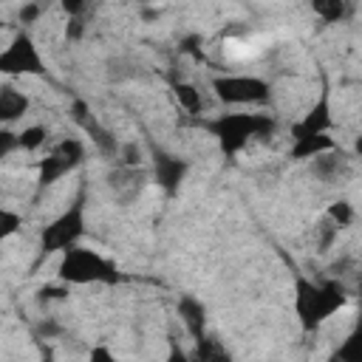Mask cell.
I'll return each instance as SVG.
<instances>
[{
	"label": "cell",
	"instance_id": "obj_25",
	"mask_svg": "<svg viewBox=\"0 0 362 362\" xmlns=\"http://www.w3.org/2000/svg\"><path fill=\"white\" fill-rule=\"evenodd\" d=\"M68 291H71V286H65V283H51V286H42L40 291H37V303L40 305H48V303H57V300H68Z\"/></svg>",
	"mask_w": 362,
	"mask_h": 362
},
{
	"label": "cell",
	"instance_id": "obj_21",
	"mask_svg": "<svg viewBox=\"0 0 362 362\" xmlns=\"http://www.w3.org/2000/svg\"><path fill=\"white\" fill-rule=\"evenodd\" d=\"M45 139H48L45 124H31V127H23V130L17 133V147L34 153V150H40V147L45 144Z\"/></svg>",
	"mask_w": 362,
	"mask_h": 362
},
{
	"label": "cell",
	"instance_id": "obj_26",
	"mask_svg": "<svg viewBox=\"0 0 362 362\" xmlns=\"http://www.w3.org/2000/svg\"><path fill=\"white\" fill-rule=\"evenodd\" d=\"M45 11V6L42 3H23L20 6V11H17V17H20V23L23 25H31V23H37L40 20V14Z\"/></svg>",
	"mask_w": 362,
	"mask_h": 362
},
{
	"label": "cell",
	"instance_id": "obj_29",
	"mask_svg": "<svg viewBox=\"0 0 362 362\" xmlns=\"http://www.w3.org/2000/svg\"><path fill=\"white\" fill-rule=\"evenodd\" d=\"M164 362H195L192 354L187 348H181L178 339H170V348H167V359Z\"/></svg>",
	"mask_w": 362,
	"mask_h": 362
},
{
	"label": "cell",
	"instance_id": "obj_20",
	"mask_svg": "<svg viewBox=\"0 0 362 362\" xmlns=\"http://www.w3.org/2000/svg\"><path fill=\"white\" fill-rule=\"evenodd\" d=\"M337 238H339V229L322 215V218L317 221V226H314V249H317L320 255H328V252L334 249Z\"/></svg>",
	"mask_w": 362,
	"mask_h": 362
},
{
	"label": "cell",
	"instance_id": "obj_34",
	"mask_svg": "<svg viewBox=\"0 0 362 362\" xmlns=\"http://www.w3.org/2000/svg\"><path fill=\"white\" fill-rule=\"evenodd\" d=\"M0 28H3V17H0Z\"/></svg>",
	"mask_w": 362,
	"mask_h": 362
},
{
	"label": "cell",
	"instance_id": "obj_10",
	"mask_svg": "<svg viewBox=\"0 0 362 362\" xmlns=\"http://www.w3.org/2000/svg\"><path fill=\"white\" fill-rule=\"evenodd\" d=\"M334 127V116H331V93L322 90L320 99L308 107V113L291 124V141L294 139H305V136H322V133H331Z\"/></svg>",
	"mask_w": 362,
	"mask_h": 362
},
{
	"label": "cell",
	"instance_id": "obj_11",
	"mask_svg": "<svg viewBox=\"0 0 362 362\" xmlns=\"http://www.w3.org/2000/svg\"><path fill=\"white\" fill-rule=\"evenodd\" d=\"M308 164H311L308 170H311V175H314L317 181H322V184H339V181H345V178L351 175L354 158H351V153L334 147L331 153H322V156L311 158Z\"/></svg>",
	"mask_w": 362,
	"mask_h": 362
},
{
	"label": "cell",
	"instance_id": "obj_1",
	"mask_svg": "<svg viewBox=\"0 0 362 362\" xmlns=\"http://www.w3.org/2000/svg\"><path fill=\"white\" fill-rule=\"evenodd\" d=\"M348 291L342 280H308L297 274L294 280V311L300 320V328L305 334H314L322 322H328L339 308H345Z\"/></svg>",
	"mask_w": 362,
	"mask_h": 362
},
{
	"label": "cell",
	"instance_id": "obj_3",
	"mask_svg": "<svg viewBox=\"0 0 362 362\" xmlns=\"http://www.w3.org/2000/svg\"><path fill=\"white\" fill-rule=\"evenodd\" d=\"M57 280L65 286H88V283L113 286L122 280V274H119V266L102 257L99 252L85 246H71L68 252H62L57 263Z\"/></svg>",
	"mask_w": 362,
	"mask_h": 362
},
{
	"label": "cell",
	"instance_id": "obj_13",
	"mask_svg": "<svg viewBox=\"0 0 362 362\" xmlns=\"http://www.w3.org/2000/svg\"><path fill=\"white\" fill-rule=\"evenodd\" d=\"M178 317H181V322L192 339H201L206 334V305L198 297L184 294L178 300Z\"/></svg>",
	"mask_w": 362,
	"mask_h": 362
},
{
	"label": "cell",
	"instance_id": "obj_31",
	"mask_svg": "<svg viewBox=\"0 0 362 362\" xmlns=\"http://www.w3.org/2000/svg\"><path fill=\"white\" fill-rule=\"evenodd\" d=\"M88 362H116V354L107 348V345H93L90 354H88Z\"/></svg>",
	"mask_w": 362,
	"mask_h": 362
},
{
	"label": "cell",
	"instance_id": "obj_7",
	"mask_svg": "<svg viewBox=\"0 0 362 362\" xmlns=\"http://www.w3.org/2000/svg\"><path fill=\"white\" fill-rule=\"evenodd\" d=\"M82 161H85V141L82 139H59L45 153V158H40V164H37V184L45 189V187L57 184L62 175L74 173Z\"/></svg>",
	"mask_w": 362,
	"mask_h": 362
},
{
	"label": "cell",
	"instance_id": "obj_22",
	"mask_svg": "<svg viewBox=\"0 0 362 362\" xmlns=\"http://www.w3.org/2000/svg\"><path fill=\"white\" fill-rule=\"evenodd\" d=\"M314 11H317L325 23H339V20L345 17L348 6H345L342 0H317V3H314Z\"/></svg>",
	"mask_w": 362,
	"mask_h": 362
},
{
	"label": "cell",
	"instance_id": "obj_32",
	"mask_svg": "<svg viewBox=\"0 0 362 362\" xmlns=\"http://www.w3.org/2000/svg\"><path fill=\"white\" fill-rule=\"evenodd\" d=\"M62 8H65V14H68V17H79L88 6H85V3H76V0H71V3L65 0V3H62Z\"/></svg>",
	"mask_w": 362,
	"mask_h": 362
},
{
	"label": "cell",
	"instance_id": "obj_19",
	"mask_svg": "<svg viewBox=\"0 0 362 362\" xmlns=\"http://www.w3.org/2000/svg\"><path fill=\"white\" fill-rule=\"evenodd\" d=\"M325 218H328V221L342 232V229H348V226L356 221V212H354V204H351V201L339 198V201H331V204H328Z\"/></svg>",
	"mask_w": 362,
	"mask_h": 362
},
{
	"label": "cell",
	"instance_id": "obj_6",
	"mask_svg": "<svg viewBox=\"0 0 362 362\" xmlns=\"http://www.w3.org/2000/svg\"><path fill=\"white\" fill-rule=\"evenodd\" d=\"M0 74L6 76H42L45 74V59L28 31H17L11 42L0 51Z\"/></svg>",
	"mask_w": 362,
	"mask_h": 362
},
{
	"label": "cell",
	"instance_id": "obj_28",
	"mask_svg": "<svg viewBox=\"0 0 362 362\" xmlns=\"http://www.w3.org/2000/svg\"><path fill=\"white\" fill-rule=\"evenodd\" d=\"M85 37V20L82 17H68L65 23V40L68 42H79Z\"/></svg>",
	"mask_w": 362,
	"mask_h": 362
},
{
	"label": "cell",
	"instance_id": "obj_17",
	"mask_svg": "<svg viewBox=\"0 0 362 362\" xmlns=\"http://www.w3.org/2000/svg\"><path fill=\"white\" fill-rule=\"evenodd\" d=\"M173 96H175V102L187 110V113H201L204 110V96H201V90L192 85V82H173Z\"/></svg>",
	"mask_w": 362,
	"mask_h": 362
},
{
	"label": "cell",
	"instance_id": "obj_4",
	"mask_svg": "<svg viewBox=\"0 0 362 362\" xmlns=\"http://www.w3.org/2000/svg\"><path fill=\"white\" fill-rule=\"evenodd\" d=\"M85 235V192H79L40 235V260L48 255H62L79 243Z\"/></svg>",
	"mask_w": 362,
	"mask_h": 362
},
{
	"label": "cell",
	"instance_id": "obj_24",
	"mask_svg": "<svg viewBox=\"0 0 362 362\" xmlns=\"http://www.w3.org/2000/svg\"><path fill=\"white\" fill-rule=\"evenodd\" d=\"M20 226H23V215L14 212V209H8V206H0V243L6 238H11Z\"/></svg>",
	"mask_w": 362,
	"mask_h": 362
},
{
	"label": "cell",
	"instance_id": "obj_15",
	"mask_svg": "<svg viewBox=\"0 0 362 362\" xmlns=\"http://www.w3.org/2000/svg\"><path fill=\"white\" fill-rule=\"evenodd\" d=\"M337 147V141L322 133V136H305V139H294L291 141V150H288V158L291 161H311L322 153H331Z\"/></svg>",
	"mask_w": 362,
	"mask_h": 362
},
{
	"label": "cell",
	"instance_id": "obj_5",
	"mask_svg": "<svg viewBox=\"0 0 362 362\" xmlns=\"http://www.w3.org/2000/svg\"><path fill=\"white\" fill-rule=\"evenodd\" d=\"M212 90L232 107H257L272 99V85L255 74H218L212 79Z\"/></svg>",
	"mask_w": 362,
	"mask_h": 362
},
{
	"label": "cell",
	"instance_id": "obj_14",
	"mask_svg": "<svg viewBox=\"0 0 362 362\" xmlns=\"http://www.w3.org/2000/svg\"><path fill=\"white\" fill-rule=\"evenodd\" d=\"M31 107V99L14 88V85H0V124H11L17 119H23Z\"/></svg>",
	"mask_w": 362,
	"mask_h": 362
},
{
	"label": "cell",
	"instance_id": "obj_2",
	"mask_svg": "<svg viewBox=\"0 0 362 362\" xmlns=\"http://www.w3.org/2000/svg\"><path fill=\"white\" fill-rule=\"evenodd\" d=\"M206 130L218 139L226 156L240 153L252 139H266L277 130L272 113H221L206 122Z\"/></svg>",
	"mask_w": 362,
	"mask_h": 362
},
{
	"label": "cell",
	"instance_id": "obj_27",
	"mask_svg": "<svg viewBox=\"0 0 362 362\" xmlns=\"http://www.w3.org/2000/svg\"><path fill=\"white\" fill-rule=\"evenodd\" d=\"M14 150H20V147H17V133L8 130V127H0V161L8 158Z\"/></svg>",
	"mask_w": 362,
	"mask_h": 362
},
{
	"label": "cell",
	"instance_id": "obj_18",
	"mask_svg": "<svg viewBox=\"0 0 362 362\" xmlns=\"http://www.w3.org/2000/svg\"><path fill=\"white\" fill-rule=\"evenodd\" d=\"M328 362H362V337H359V331H351L339 342V348H334Z\"/></svg>",
	"mask_w": 362,
	"mask_h": 362
},
{
	"label": "cell",
	"instance_id": "obj_16",
	"mask_svg": "<svg viewBox=\"0 0 362 362\" xmlns=\"http://www.w3.org/2000/svg\"><path fill=\"white\" fill-rule=\"evenodd\" d=\"M192 359H195V362H235L232 354H229L218 339H212V337H206V334H204L201 339H195Z\"/></svg>",
	"mask_w": 362,
	"mask_h": 362
},
{
	"label": "cell",
	"instance_id": "obj_9",
	"mask_svg": "<svg viewBox=\"0 0 362 362\" xmlns=\"http://www.w3.org/2000/svg\"><path fill=\"white\" fill-rule=\"evenodd\" d=\"M187 173H189V161L187 158H181L175 153H167V150H156L153 153V178L167 195H175L181 189Z\"/></svg>",
	"mask_w": 362,
	"mask_h": 362
},
{
	"label": "cell",
	"instance_id": "obj_8",
	"mask_svg": "<svg viewBox=\"0 0 362 362\" xmlns=\"http://www.w3.org/2000/svg\"><path fill=\"white\" fill-rule=\"evenodd\" d=\"M71 119L90 136V141H93V147L102 153V156H107V158H113L116 156V150H119V141H116V136L105 127V124H99V119L90 113V107H88V102H82V99H74L71 102Z\"/></svg>",
	"mask_w": 362,
	"mask_h": 362
},
{
	"label": "cell",
	"instance_id": "obj_33",
	"mask_svg": "<svg viewBox=\"0 0 362 362\" xmlns=\"http://www.w3.org/2000/svg\"><path fill=\"white\" fill-rule=\"evenodd\" d=\"M40 362H57V359H54V354H51V351H45V354H42V359H40Z\"/></svg>",
	"mask_w": 362,
	"mask_h": 362
},
{
	"label": "cell",
	"instance_id": "obj_12",
	"mask_svg": "<svg viewBox=\"0 0 362 362\" xmlns=\"http://www.w3.org/2000/svg\"><path fill=\"white\" fill-rule=\"evenodd\" d=\"M144 184H147V170L144 167H116L107 175V187H110V192L119 204H133L141 195Z\"/></svg>",
	"mask_w": 362,
	"mask_h": 362
},
{
	"label": "cell",
	"instance_id": "obj_23",
	"mask_svg": "<svg viewBox=\"0 0 362 362\" xmlns=\"http://www.w3.org/2000/svg\"><path fill=\"white\" fill-rule=\"evenodd\" d=\"M116 167H141V147L136 141H124L116 150Z\"/></svg>",
	"mask_w": 362,
	"mask_h": 362
},
{
	"label": "cell",
	"instance_id": "obj_30",
	"mask_svg": "<svg viewBox=\"0 0 362 362\" xmlns=\"http://www.w3.org/2000/svg\"><path fill=\"white\" fill-rule=\"evenodd\" d=\"M37 334H40V337H45V339H54V337H59V334H62V325H59L57 320L45 317V320H40V322H37Z\"/></svg>",
	"mask_w": 362,
	"mask_h": 362
}]
</instances>
